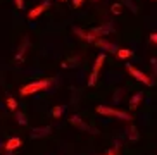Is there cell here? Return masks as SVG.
<instances>
[{"mask_svg":"<svg viewBox=\"0 0 157 155\" xmlns=\"http://www.w3.org/2000/svg\"><path fill=\"white\" fill-rule=\"evenodd\" d=\"M95 110L102 115L116 117V119H119V121H124V123H131V121H133L131 114H128V112H124V110H117V109H112V107H107V105H98Z\"/></svg>","mask_w":157,"mask_h":155,"instance_id":"cell-1","label":"cell"},{"mask_svg":"<svg viewBox=\"0 0 157 155\" xmlns=\"http://www.w3.org/2000/svg\"><path fill=\"white\" fill-rule=\"evenodd\" d=\"M50 86V79H40V81H33L29 85L21 88V96H28V95H33V93H38V91H43Z\"/></svg>","mask_w":157,"mask_h":155,"instance_id":"cell-2","label":"cell"},{"mask_svg":"<svg viewBox=\"0 0 157 155\" xmlns=\"http://www.w3.org/2000/svg\"><path fill=\"white\" fill-rule=\"evenodd\" d=\"M124 67H126V71L131 74V78H135L136 81L143 83V85H147V86H154V79L148 76V74H145L143 71H140V69L133 67V66L129 64V62H128V64H124Z\"/></svg>","mask_w":157,"mask_h":155,"instance_id":"cell-3","label":"cell"},{"mask_svg":"<svg viewBox=\"0 0 157 155\" xmlns=\"http://www.w3.org/2000/svg\"><path fill=\"white\" fill-rule=\"evenodd\" d=\"M104 60H105V54L97 55L95 64H93V69H92V74H90V79H88V86H95V83H97V76H98V71H100L102 66H104Z\"/></svg>","mask_w":157,"mask_h":155,"instance_id":"cell-4","label":"cell"},{"mask_svg":"<svg viewBox=\"0 0 157 155\" xmlns=\"http://www.w3.org/2000/svg\"><path fill=\"white\" fill-rule=\"evenodd\" d=\"M93 45L98 47V48L104 50V52H109V54H116V55H117V52H119V47L116 45V43H112V41H107L105 38H98Z\"/></svg>","mask_w":157,"mask_h":155,"instance_id":"cell-5","label":"cell"},{"mask_svg":"<svg viewBox=\"0 0 157 155\" xmlns=\"http://www.w3.org/2000/svg\"><path fill=\"white\" fill-rule=\"evenodd\" d=\"M73 33L78 38H81L83 41H88V43H95V41L98 40V36H97V35H93L92 29H90V31H86V29H83V28L76 26V28H73Z\"/></svg>","mask_w":157,"mask_h":155,"instance_id":"cell-6","label":"cell"},{"mask_svg":"<svg viewBox=\"0 0 157 155\" xmlns=\"http://www.w3.org/2000/svg\"><path fill=\"white\" fill-rule=\"evenodd\" d=\"M69 123L73 124V126H76L78 129H81V131H88V133H93V134H97V129L90 128L86 123H83V119L79 117V115H76V114H73V115L69 117Z\"/></svg>","mask_w":157,"mask_h":155,"instance_id":"cell-7","label":"cell"},{"mask_svg":"<svg viewBox=\"0 0 157 155\" xmlns=\"http://www.w3.org/2000/svg\"><path fill=\"white\" fill-rule=\"evenodd\" d=\"M50 133H52L50 126H40V128H33L29 136H31V140H40V138H47Z\"/></svg>","mask_w":157,"mask_h":155,"instance_id":"cell-8","label":"cell"},{"mask_svg":"<svg viewBox=\"0 0 157 155\" xmlns=\"http://www.w3.org/2000/svg\"><path fill=\"white\" fill-rule=\"evenodd\" d=\"M111 31H114V28H112L109 23L104 24V26H98V28H93V29H92V33H93V35H97L98 38H102V36H105V35H109Z\"/></svg>","mask_w":157,"mask_h":155,"instance_id":"cell-9","label":"cell"},{"mask_svg":"<svg viewBox=\"0 0 157 155\" xmlns=\"http://www.w3.org/2000/svg\"><path fill=\"white\" fill-rule=\"evenodd\" d=\"M28 47H29V40H28V38H24L23 43H21V47L17 48V54H16L14 59L19 60V62H23V60H24V55H26V50H28Z\"/></svg>","mask_w":157,"mask_h":155,"instance_id":"cell-10","label":"cell"},{"mask_svg":"<svg viewBox=\"0 0 157 155\" xmlns=\"http://www.w3.org/2000/svg\"><path fill=\"white\" fill-rule=\"evenodd\" d=\"M143 100V91H136L131 98H129V110H135V109H138V105L140 102Z\"/></svg>","mask_w":157,"mask_h":155,"instance_id":"cell-11","label":"cell"},{"mask_svg":"<svg viewBox=\"0 0 157 155\" xmlns=\"http://www.w3.org/2000/svg\"><path fill=\"white\" fill-rule=\"evenodd\" d=\"M21 145H23V140H21V138H9L7 143H5V150L14 152V150H17Z\"/></svg>","mask_w":157,"mask_h":155,"instance_id":"cell-12","label":"cell"},{"mask_svg":"<svg viewBox=\"0 0 157 155\" xmlns=\"http://www.w3.org/2000/svg\"><path fill=\"white\" fill-rule=\"evenodd\" d=\"M45 9H48L45 4H42V5H38V7H35V9H31V10L28 12V19H36Z\"/></svg>","mask_w":157,"mask_h":155,"instance_id":"cell-13","label":"cell"},{"mask_svg":"<svg viewBox=\"0 0 157 155\" xmlns=\"http://www.w3.org/2000/svg\"><path fill=\"white\" fill-rule=\"evenodd\" d=\"M64 110H66V107H64V105H56V107L52 109V117L59 119L60 115L64 114Z\"/></svg>","mask_w":157,"mask_h":155,"instance_id":"cell-14","label":"cell"},{"mask_svg":"<svg viewBox=\"0 0 157 155\" xmlns=\"http://www.w3.org/2000/svg\"><path fill=\"white\" fill-rule=\"evenodd\" d=\"M131 55H133V50H129V48H119V52H117V57H119V59H129V57H131Z\"/></svg>","mask_w":157,"mask_h":155,"instance_id":"cell-15","label":"cell"},{"mask_svg":"<svg viewBox=\"0 0 157 155\" xmlns=\"http://www.w3.org/2000/svg\"><path fill=\"white\" fill-rule=\"evenodd\" d=\"M121 4H123V5H126V7H128V9L131 10L133 14H136V12H138V7H136V4H135L133 0H121Z\"/></svg>","mask_w":157,"mask_h":155,"instance_id":"cell-16","label":"cell"},{"mask_svg":"<svg viewBox=\"0 0 157 155\" xmlns=\"http://www.w3.org/2000/svg\"><path fill=\"white\" fill-rule=\"evenodd\" d=\"M128 138H129V142H136V140H138L140 134H138V131H136V128L131 126V128L128 129Z\"/></svg>","mask_w":157,"mask_h":155,"instance_id":"cell-17","label":"cell"},{"mask_svg":"<svg viewBox=\"0 0 157 155\" xmlns=\"http://www.w3.org/2000/svg\"><path fill=\"white\" fill-rule=\"evenodd\" d=\"M16 121H17L21 126H26V124H28V119H26V115H24L21 110H19V112L16 110Z\"/></svg>","mask_w":157,"mask_h":155,"instance_id":"cell-18","label":"cell"},{"mask_svg":"<svg viewBox=\"0 0 157 155\" xmlns=\"http://www.w3.org/2000/svg\"><path fill=\"white\" fill-rule=\"evenodd\" d=\"M7 107H9V110H17V102H16V98H12V96H9L7 98Z\"/></svg>","mask_w":157,"mask_h":155,"instance_id":"cell-19","label":"cell"},{"mask_svg":"<svg viewBox=\"0 0 157 155\" xmlns=\"http://www.w3.org/2000/svg\"><path fill=\"white\" fill-rule=\"evenodd\" d=\"M111 12H112V14H117V16H119V14L123 12V4H112Z\"/></svg>","mask_w":157,"mask_h":155,"instance_id":"cell-20","label":"cell"},{"mask_svg":"<svg viewBox=\"0 0 157 155\" xmlns=\"http://www.w3.org/2000/svg\"><path fill=\"white\" fill-rule=\"evenodd\" d=\"M150 64H152L154 74H157V59H155V57H152V59H150Z\"/></svg>","mask_w":157,"mask_h":155,"instance_id":"cell-21","label":"cell"},{"mask_svg":"<svg viewBox=\"0 0 157 155\" xmlns=\"http://www.w3.org/2000/svg\"><path fill=\"white\" fill-rule=\"evenodd\" d=\"M117 150H119V146L116 145L114 148H111V150H107V153H105V155H117Z\"/></svg>","mask_w":157,"mask_h":155,"instance_id":"cell-22","label":"cell"},{"mask_svg":"<svg viewBox=\"0 0 157 155\" xmlns=\"http://www.w3.org/2000/svg\"><path fill=\"white\" fill-rule=\"evenodd\" d=\"M14 4H16V7H17L19 10L24 9V0H14Z\"/></svg>","mask_w":157,"mask_h":155,"instance_id":"cell-23","label":"cell"},{"mask_svg":"<svg viewBox=\"0 0 157 155\" xmlns=\"http://www.w3.org/2000/svg\"><path fill=\"white\" fill-rule=\"evenodd\" d=\"M85 0H73V9H78V7H81V4H83Z\"/></svg>","mask_w":157,"mask_h":155,"instance_id":"cell-24","label":"cell"},{"mask_svg":"<svg viewBox=\"0 0 157 155\" xmlns=\"http://www.w3.org/2000/svg\"><path fill=\"white\" fill-rule=\"evenodd\" d=\"M150 41L157 45V33H152V35H150Z\"/></svg>","mask_w":157,"mask_h":155,"instance_id":"cell-25","label":"cell"},{"mask_svg":"<svg viewBox=\"0 0 157 155\" xmlns=\"http://www.w3.org/2000/svg\"><path fill=\"white\" fill-rule=\"evenodd\" d=\"M4 155H12V152H10V150H5V152H4Z\"/></svg>","mask_w":157,"mask_h":155,"instance_id":"cell-26","label":"cell"},{"mask_svg":"<svg viewBox=\"0 0 157 155\" xmlns=\"http://www.w3.org/2000/svg\"><path fill=\"white\" fill-rule=\"evenodd\" d=\"M60 2H64V0H60Z\"/></svg>","mask_w":157,"mask_h":155,"instance_id":"cell-27","label":"cell"}]
</instances>
